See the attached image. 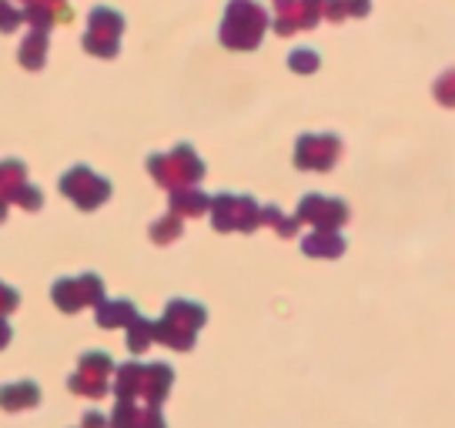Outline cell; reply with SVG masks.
Segmentation results:
<instances>
[{"instance_id":"6da1fadb","label":"cell","mask_w":455,"mask_h":428,"mask_svg":"<svg viewBox=\"0 0 455 428\" xmlns=\"http://www.w3.org/2000/svg\"><path fill=\"white\" fill-rule=\"evenodd\" d=\"M204 321H208V312L201 308L198 301H185V298L168 301L164 314L155 321L157 342L174 348V352H191L195 342H198V329Z\"/></svg>"},{"instance_id":"7a4b0ae2","label":"cell","mask_w":455,"mask_h":428,"mask_svg":"<svg viewBox=\"0 0 455 428\" xmlns=\"http://www.w3.org/2000/svg\"><path fill=\"white\" fill-rule=\"evenodd\" d=\"M268 30V11L255 0H231L221 20V44L228 51H255Z\"/></svg>"},{"instance_id":"3957f363","label":"cell","mask_w":455,"mask_h":428,"mask_svg":"<svg viewBox=\"0 0 455 428\" xmlns=\"http://www.w3.org/2000/svg\"><path fill=\"white\" fill-rule=\"evenodd\" d=\"M148 171L161 187L178 191V187H191L204 178V161L195 155L191 144H178L168 155H151L148 157Z\"/></svg>"},{"instance_id":"277c9868","label":"cell","mask_w":455,"mask_h":428,"mask_svg":"<svg viewBox=\"0 0 455 428\" xmlns=\"http://www.w3.org/2000/svg\"><path fill=\"white\" fill-rule=\"evenodd\" d=\"M212 225L221 234H228V231L251 234L261 225V208L248 194H218V198H212Z\"/></svg>"},{"instance_id":"5b68a950","label":"cell","mask_w":455,"mask_h":428,"mask_svg":"<svg viewBox=\"0 0 455 428\" xmlns=\"http://www.w3.org/2000/svg\"><path fill=\"white\" fill-rule=\"evenodd\" d=\"M60 194L71 198L81 211H98L100 204L111 198V181L94 174L84 164H77L68 174H60Z\"/></svg>"},{"instance_id":"8992f818","label":"cell","mask_w":455,"mask_h":428,"mask_svg":"<svg viewBox=\"0 0 455 428\" xmlns=\"http://www.w3.org/2000/svg\"><path fill=\"white\" fill-rule=\"evenodd\" d=\"M87 34H84V51L94 58H114L117 47H121V34H124V17L111 11V7H94L87 17Z\"/></svg>"},{"instance_id":"52a82bcc","label":"cell","mask_w":455,"mask_h":428,"mask_svg":"<svg viewBox=\"0 0 455 428\" xmlns=\"http://www.w3.org/2000/svg\"><path fill=\"white\" fill-rule=\"evenodd\" d=\"M111 375H117V371H114V361L108 352H87L77 361V371L68 378V388L74 395H84V399H100L108 392Z\"/></svg>"},{"instance_id":"ba28073f","label":"cell","mask_w":455,"mask_h":428,"mask_svg":"<svg viewBox=\"0 0 455 428\" xmlns=\"http://www.w3.org/2000/svg\"><path fill=\"white\" fill-rule=\"evenodd\" d=\"M51 298L60 312H81L84 305H100L104 301V285L98 274H81V278H60L51 288Z\"/></svg>"},{"instance_id":"9c48e42d","label":"cell","mask_w":455,"mask_h":428,"mask_svg":"<svg viewBox=\"0 0 455 428\" xmlns=\"http://www.w3.org/2000/svg\"><path fill=\"white\" fill-rule=\"evenodd\" d=\"M325 17V0H275V34L291 37Z\"/></svg>"},{"instance_id":"30bf717a","label":"cell","mask_w":455,"mask_h":428,"mask_svg":"<svg viewBox=\"0 0 455 428\" xmlns=\"http://www.w3.org/2000/svg\"><path fill=\"white\" fill-rule=\"evenodd\" d=\"M341 155L335 134H301L295 144V168L299 171H331Z\"/></svg>"},{"instance_id":"8fae6325","label":"cell","mask_w":455,"mask_h":428,"mask_svg":"<svg viewBox=\"0 0 455 428\" xmlns=\"http://www.w3.org/2000/svg\"><path fill=\"white\" fill-rule=\"evenodd\" d=\"M301 225H312L315 231H335L348 221V204L339 198H325V194H305L295 211Z\"/></svg>"},{"instance_id":"7c38bea8","label":"cell","mask_w":455,"mask_h":428,"mask_svg":"<svg viewBox=\"0 0 455 428\" xmlns=\"http://www.w3.org/2000/svg\"><path fill=\"white\" fill-rule=\"evenodd\" d=\"M171 385H174V371L168 365H161V361H151V365H144V399L148 405H161V401L168 399Z\"/></svg>"},{"instance_id":"4fadbf2b","label":"cell","mask_w":455,"mask_h":428,"mask_svg":"<svg viewBox=\"0 0 455 428\" xmlns=\"http://www.w3.org/2000/svg\"><path fill=\"white\" fill-rule=\"evenodd\" d=\"M94 314H98V325L100 329H128L134 318H141L138 314V308H134V301H100L98 308H94Z\"/></svg>"},{"instance_id":"5bb4252c","label":"cell","mask_w":455,"mask_h":428,"mask_svg":"<svg viewBox=\"0 0 455 428\" xmlns=\"http://www.w3.org/2000/svg\"><path fill=\"white\" fill-rule=\"evenodd\" d=\"M171 211H178L181 218H201L204 211H212V198L195 187H178L171 191Z\"/></svg>"},{"instance_id":"9a60e30c","label":"cell","mask_w":455,"mask_h":428,"mask_svg":"<svg viewBox=\"0 0 455 428\" xmlns=\"http://www.w3.org/2000/svg\"><path fill=\"white\" fill-rule=\"evenodd\" d=\"M301 251L308 258H339L345 251V238L339 231H315L301 242Z\"/></svg>"},{"instance_id":"2e32d148","label":"cell","mask_w":455,"mask_h":428,"mask_svg":"<svg viewBox=\"0 0 455 428\" xmlns=\"http://www.w3.org/2000/svg\"><path fill=\"white\" fill-rule=\"evenodd\" d=\"M17 60H20L28 71L44 67V60H47V30L30 28V34L20 41V47H17Z\"/></svg>"},{"instance_id":"e0dca14e","label":"cell","mask_w":455,"mask_h":428,"mask_svg":"<svg viewBox=\"0 0 455 428\" xmlns=\"http://www.w3.org/2000/svg\"><path fill=\"white\" fill-rule=\"evenodd\" d=\"M114 392H117V399H138V395L144 392V365H138V361H124V365L117 369Z\"/></svg>"},{"instance_id":"ac0fdd59","label":"cell","mask_w":455,"mask_h":428,"mask_svg":"<svg viewBox=\"0 0 455 428\" xmlns=\"http://www.w3.org/2000/svg\"><path fill=\"white\" fill-rule=\"evenodd\" d=\"M41 401V392L34 382H20V385H7L4 388V408L7 412H24V408H34Z\"/></svg>"},{"instance_id":"d6986e66","label":"cell","mask_w":455,"mask_h":428,"mask_svg":"<svg viewBox=\"0 0 455 428\" xmlns=\"http://www.w3.org/2000/svg\"><path fill=\"white\" fill-rule=\"evenodd\" d=\"M371 14V4L369 0H325V17L328 20H348V17H369Z\"/></svg>"},{"instance_id":"ffe728a7","label":"cell","mask_w":455,"mask_h":428,"mask_svg":"<svg viewBox=\"0 0 455 428\" xmlns=\"http://www.w3.org/2000/svg\"><path fill=\"white\" fill-rule=\"evenodd\" d=\"M151 342H157L155 321H148V318H134V321L128 325V348H131V355H141V352Z\"/></svg>"},{"instance_id":"44dd1931","label":"cell","mask_w":455,"mask_h":428,"mask_svg":"<svg viewBox=\"0 0 455 428\" xmlns=\"http://www.w3.org/2000/svg\"><path fill=\"white\" fill-rule=\"evenodd\" d=\"M144 425V408L134 405V399H117L111 412V428H141Z\"/></svg>"},{"instance_id":"7402d4cb","label":"cell","mask_w":455,"mask_h":428,"mask_svg":"<svg viewBox=\"0 0 455 428\" xmlns=\"http://www.w3.org/2000/svg\"><path fill=\"white\" fill-rule=\"evenodd\" d=\"M265 221L275 228L278 238H295V234H299V225H301L299 218H284L275 204H265V208H261V225H265Z\"/></svg>"},{"instance_id":"603a6c76","label":"cell","mask_w":455,"mask_h":428,"mask_svg":"<svg viewBox=\"0 0 455 428\" xmlns=\"http://www.w3.org/2000/svg\"><path fill=\"white\" fill-rule=\"evenodd\" d=\"M181 214L178 211H171V214H164L161 221H155L151 225V242L155 244H171L174 238H181Z\"/></svg>"},{"instance_id":"cb8c5ba5","label":"cell","mask_w":455,"mask_h":428,"mask_svg":"<svg viewBox=\"0 0 455 428\" xmlns=\"http://www.w3.org/2000/svg\"><path fill=\"white\" fill-rule=\"evenodd\" d=\"M4 201H17L20 208H28V211H37V208H41V201H44V194L34 185L20 181L17 187H4Z\"/></svg>"},{"instance_id":"d4e9b609","label":"cell","mask_w":455,"mask_h":428,"mask_svg":"<svg viewBox=\"0 0 455 428\" xmlns=\"http://www.w3.org/2000/svg\"><path fill=\"white\" fill-rule=\"evenodd\" d=\"M318 54L315 51H308V47H299V51H291V58H288V67L295 74H315L318 71Z\"/></svg>"},{"instance_id":"484cf974","label":"cell","mask_w":455,"mask_h":428,"mask_svg":"<svg viewBox=\"0 0 455 428\" xmlns=\"http://www.w3.org/2000/svg\"><path fill=\"white\" fill-rule=\"evenodd\" d=\"M435 100L442 107H455V71H445L435 81Z\"/></svg>"},{"instance_id":"4316f807","label":"cell","mask_w":455,"mask_h":428,"mask_svg":"<svg viewBox=\"0 0 455 428\" xmlns=\"http://www.w3.org/2000/svg\"><path fill=\"white\" fill-rule=\"evenodd\" d=\"M141 428H168L164 415L157 412V405H148V408H144V425Z\"/></svg>"},{"instance_id":"83f0119b","label":"cell","mask_w":455,"mask_h":428,"mask_svg":"<svg viewBox=\"0 0 455 428\" xmlns=\"http://www.w3.org/2000/svg\"><path fill=\"white\" fill-rule=\"evenodd\" d=\"M81 428H111V418H104L100 412H87Z\"/></svg>"},{"instance_id":"f1b7e54d","label":"cell","mask_w":455,"mask_h":428,"mask_svg":"<svg viewBox=\"0 0 455 428\" xmlns=\"http://www.w3.org/2000/svg\"><path fill=\"white\" fill-rule=\"evenodd\" d=\"M41 4H51V7H57V11H68V7H64L68 0H41Z\"/></svg>"}]
</instances>
